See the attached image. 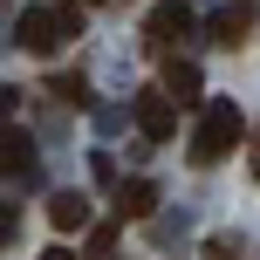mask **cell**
I'll return each mask as SVG.
<instances>
[{
	"label": "cell",
	"instance_id": "1",
	"mask_svg": "<svg viewBox=\"0 0 260 260\" xmlns=\"http://www.w3.org/2000/svg\"><path fill=\"white\" fill-rule=\"evenodd\" d=\"M247 137V117H240V103H206V117H199V130H192V165H219L233 144Z\"/></svg>",
	"mask_w": 260,
	"mask_h": 260
},
{
	"label": "cell",
	"instance_id": "2",
	"mask_svg": "<svg viewBox=\"0 0 260 260\" xmlns=\"http://www.w3.org/2000/svg\"><path fill=\"white\" fill-rule=\"evenodd\" d=\"M76 27H82V14H76V7H27L21 21H14V41H21L27 55H48L55 41H69Z\"/></svg>",
	"mask_w": 260,
	"mask_h": 260
},
{
	"label": "cell",
	"instance_id": "3",
	"mask_svg": "<svg viewBox=\"0 0 260 260\" xmlns=\"http://www.w3.org/2000/svg\"><path fill=\"white\" fill-rule=\"evenodd\" d=\"M137 130H144V144H165L171 130H178V110H171V96H137Z\"/></svg>",
	"mask_w": 260,
	"mask_h": 260
},
{
	"label": "cell",
	"instance_id": "4",
	"mask_svg": "<svg viewBox=\"0 0 260 260\" xmlns=\"http://www.w3.org/2000/svg\"><path fill=\"white\" fill-rule=\"evenodd\" d=\"M48 226L55 233H82V226H89V199L82 192H55L48 199Z\"/></svg>",
	"mask_w": 260,
	"mask_h": 260
},
{
	"label": "cell",
	"instance_id": "5",
	"mask_svg": "<svg viewBox=\"0 0 260 260\" xmlns=\"http://www.w3.org/2000/svg\"><path fill=\"white\" fill-rule=\"evenodd\" d=\"M185 27H192V7H185V0H165V7H151L144 35H151V41H171V35H185Z\"/></svg>",
	"mask_w": 260,
	"mask_h": 260
},
{
	"label": "cell",
	"instance_id": "6",
	"mask_svg": "<svg viewBox=\"0 0 260 260\" xmlns=\"http://www.w3.org/2000/svg\"><path fill=\"white\" fill-rule=\"evenodd\" d=\"M247 27H253V7H219L212 14V41H219V48H233V41H247Z\"/></svg>",
	"mask_w": 260,
	"mask_h": 260
},
{
	"label": "cell",
	"instance_id": "7",
	"mask_svg": "<svg viewBox=\"0 0 260 260\" xmlns=\"http://www.w3.org/2000/svg\"><path fill=\"white\" fill-rule=\"evenodd\" d=\"M165 96H171V103H199V69L192 62H171L165 69Z\"/></svg>",
	"mask_w": 260,
	"mask_h": 260
},
{
	"label": "cell",
	"instance_id": "8",
	"mask_svg": "<svg viewBox=\"0 0 260 260\" xmlns=\"http://www.w3.org/2000/svg\"><path fill=\"white\" fill-rule=\"evenodd\" d=\"M151 206H157V192H151V185H144V178H130L123 192H117V212H130V219H144V212H151Z\"/></svg>",
	"mask_w": 260,
	"mask_h": 260
},
{
	"label": "cell",
	"instance_id": "9",
	"mask_svg": "<svg viewBox=\"0 0 260 260\" xmlns=\"http://www.w3.org/2000/svg\"><path fill=\"white\" fill-rule=\"evenodd\" d=\"M0 151H7V171H14V178H27V171H35V144H27L21 130H7V144H0Z\"/></svg>",
	"mask_w": 260,
	"mask_h": 260
},
{
	"label": "cell",
	"instance_id": "10",
	"mask_svg": "<svg viewBox=\"0 0 260 260\" xmlns=\"http://www.w3.org/2000/svg\"><path fill=\"white\" fill-rule=\"evenodd\" d=\"M48 96H62V103H76V110H82V103H89V82H82V76H55V82H48Z\"/></svg>",
	"mask_w": 260,
	"mask_h": 260
},
{
	"label": "cell",
	"instance_id": "11",
	"mask_svg": "<svg viewBox=\"0 0 260 260\" xmlns=\"http://www.w3.org/2000/svg\"><path fill=\"white\" fill-rule=\"evenodd\" d=\"M41 260H76V253H69V247H48V253H41Z\"/></svg>",
	"mask_w": 260,
	"mask_h": 260
},
{
	"label": "cell",
	"instance_id": "12",
	"mask_svg": "<svg viewBox=\"0 0 260 260\" xmlns=\"http://www.w3.org/2000/svg\"><path fill=\"white\" fill-rule=\"evenodd\" d=\"M253 178H260V151H253Z\"/></svg>",
	"mask_w": 260,
	"mask_h": 260
}]
</instances>
